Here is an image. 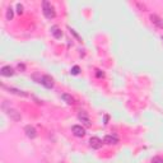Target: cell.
Instances as JSON below:
<instances>
[{
	"label": "cell",
	"mask_w": 163,
	"mask_h": 163,
	"mask_svg": "<svg viewBox=\"0 0 163 163\" xmlns=\"http://www.w3.org/2000/svg\"><path fill=\"white\" fill-rule=\"evenodd\" d=\"M150 163H163V159L160 157H153L152 160H150Z\"/></svg>",
	"instance_id": "16"
},
{
	"label": "cell",
	"mask_w": 163,
	"mask_h": 163,
	"mask_svg": "<svg viewBox=\"0 0 163 163\" xmlns=\"http://www.w3.org/2000/svg\"><path fill=\"white\" fill-rule=\"evenodd\" d=\"M89 145H91L92 149H99L102 147V140L97 136H93V138L89 139Z\"/></svg>",
	"instance_id": "4"
},
{
	"label": "cell",
	"mask_w": 163,
	"mask_h": 163,
	"mask_svg": "<svg viewBox=\"0 0 163 163\" xmlns=\"http://www.w3.org/2000/svg\"><path fill=\"white\" fill-rule=\"evenodd\" d=\"M42 12H44V15H45L47 19H52V18H55V15H56L54 7L51 5L50 2H47V0H45V2L42 3Z\"/></svg>",
	"instance_id": "1"
},
{
	"label": "cell",
	"mask_w": 163,
	"mask_h": 163,
	"mask_svg": "<svg viewBox=\"0 0 163 163\" xmlns=\"http://www.w3.org/2000/svg\"><path fill=\"white\" fill-rule=\"evenodd\" d=\"M7 115H8L12 120H14V121H19L20 118H22V117H20V113H19L17 110H14V108H8V110H7Z\"/></svg>",
	"instance_id": "5"
},
{
	"label": "cell",
	"mask_w": 163,
	"mask_h": 163,
	"mask_svg": "<svg viewBox=\"0 0 163 163\" xmlns=\"http://www.w3.org/2000/svg\"><path fill=\"white\" fill-rule=\"evenodd\" d=\"M51 33H52V36L55 37V38H61V37H63V31H61L57 26H52L51 27Z\"/></svg>",
	"instance_id": "11"
},
{
	"label": "cell",
	"mask_w": 163,
	"mask_h": 163,
	"mask_svg": "<svg viewBox=\"0 0 163 163\" xmlns=\"http://www.w3.org/2000/svg\"><path fill=\"white\" fill-rule=\"evenodd\" d=\"M8 91H9V92H12V93H14V94H17V96H23V97H26V96H27V93H26V92H23V91H19V89L13 88V87H9V88H8Z\"/></svg>",
	"instance_id": "13"
},
{
	"label": "cell",
	"mask_w": 163,
	"mask_h": 163,
	"mask_svg": "<svg viewBox=\"0 0 163 163\" xmlns=\"http://www.w3.org/2000/svg\"><path fill=\"white\" fill-rule=\"evenodd\" d=\"M78 117H79V120H82V122H84L87 126H91V120H89L88 115L86 113V111H80V113L78 115Z\"/></svg>",
	"instance_id": "10"
},
{
	"label": "cell",
	"mask_w": 163,
	"mask_h": 163,
	"mask_svg": "<svg viewBox=\"0 0 163 163\" xmlns=\"http://www.w3.org/2000/svg\"><path fill=\"white\" fill-rule=\"evenodd\" d=\"M150 20H152V22H153L158 28H163V20H162V18L158 17L157 14H152V15H150Z\"/></svg>",
	"instance_id": "9"
},
{
	"label": "cell",
	"mask_w": 163,
	"mask_h": 163,
	"mask_svg": "<svg viewBox=\"0 0 163 163\" xmlns=\"http://www.w3.org/2000/svg\"><path fill=\"white\" fill-rule=\"evenodd\" d=\"M103 143H105V144H108V145L117 144V143H118V138L116 135H106L105 139H103Z\"/></svg>",
	"instance_id": "8"
},
{
	"label": "cell",
	"mask_w": 163,
	"mask_h": 163,
	"mask_svg": "<svg viewBox=\"0 0 163 163\" xmlns=\"http://www.w3.org/2000/svg\"><path fill=\"white\" fill-rule=\"evenodd\" d=\"M61 98H63L68 105H74L75 102H74V98L70 96V94H66V93H64V94H61Z\"/></svg>",
	"instance_id": "12"
},
{
	"label": "cell",
	"mask_w": 163,
	"mask_h": 163,
	"mask_svg": "<svg viewBox=\"0 0 163 163\" xmlns=\"http://www.w3.org/2000/svg\"><path fill=\"white\" fill-rule=\"evenodd\" d=\"M0 74H2L3 76H12L14 74V69L10 65H5L0 69Z\"/></svg>",
	"instance_id": "7"
},
{
	"label": "cell",
	"mask_w": 163,
	"mask_h": 163,
	"mask_svg": "<svg viewBox=\"0 0 163 163\" xmlns=\"http://www.w3.org/2000/svg\"><path fill=\"white\" fill-rule=\"evenodd\" d=\"M13 15H14V13H13V9H12V7H9V8L7 9V19H8V20L13 19Z\"/></svg>",
	"instance_id": "14"
},
{
	"label": "cell",
	"mask_w": 163,
	"mask_h": 163,
	"mask_svg": "<svg viewBox=\"0 0 163 163\" xmlns=\"http://www.w3.org/2000/svg\"><path fill=\"white\" fill-rule=\"evenodd\" d=\"M38 83H41L44 87H46V88H52L54 87V79L50 76V75H42L39 78V80H38Z\"/></svg>",
	"instance_id": "2"
},
{
	"label": "cell",
	"mask_w": 163,
	"mask_h": 163,
	"mask_svg": "<svg viewBox=\"0 0 163 163\" xmlns=\"http://www.w3.org/2000/svg\"><path fill=\"white\" fill-rule=\"evenodd\" d=\"M24 133H26V135H27L29 139H34V138L37 136V131H36V129H34L32 125H27V126L24 128Z\"/></svg>",
	"instance_id": "6"
},
{
	"label": "cell",
	"mask_w": 163,
	"mask_h": 163,
	"mask_svg": "<svg viewBox=\"0 0 163 163\" xmlns=\"http://www.w3.org/2000/svg\"><path fill=\"white\" fill-rule=\"evenodd\" d=\"M17 13H18V14H22V13H23V5L20 4V3L17 4Z\"/></svg>",
	"instance_id": "17"
},
{
	"label": "cell",
	"mask_w": 163,
	"mask_h": 163,
	"mask_svg": "<svg viewBox=\"0 0 163 163\" xmlns=\"http://www.w3.org/2000/svg\"><path fill=\"white\" fill-rule=\"evenodd\" d=\"M79 73H80V68H79L78 65L73 66V69H71V74H73V75H78Z\"/></svg>",
	"instance_id": "15"
},
{
	"label": "cell",
	"mask_w": 163,
	"mask_h": 163,
	"mask_svg": "<svg viewBox=\"0 0 163 163\" xmlns=\"http://www.w3.org/2000/svg\"><path fill=\"white\" fill-rule=\"evenodd\" d=\"M71 131H73V134H74L75 136H78V138H82V136L86 135V130H84V128L82 126V125H74V126L71 128Z\"/></svg>",
	"instance_id": "3"
}]
</instances>
